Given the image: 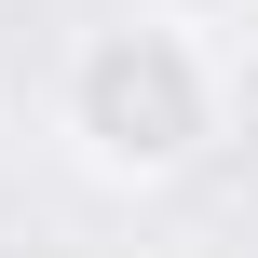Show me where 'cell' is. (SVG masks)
<instances>
[{
  "label": "cell",
  "mask_w": 258,
  "mask_h": 258,
  "mask_svg": "<svg viewBox=\"0 0 258 258\" xmlns=\"http://www.w3.org/2000/svg\"><path fill=\"white\" fill-rule=\"evenodd\" d=\"M54 122L95 177H190L218 150V54L204 27L177 14H122V27H82L68 41V82H54Z\"/></svg>",
  "instance_id": "6da1fadb"
},
{
  "label": "cell",
  "mask_w": 258,
  "mask_h": 258,
  "mask_svg": "<svg viewBox=\"0 0 258 258\" xmlns=\"http://www.w3.org/2000/svg\"><path fill=\"white\" fill-rule=\"evenodd\" d=\"M163 14H177V27H231V0H163Z\"/></svg>",
  "instance_id": "7a4b0ae2"
},
{
  "label": "cell",
  "mask_w": 258,
  "mask_h": 258,
  "mask_svg": "<svg viewBox=\"0 0 258 258\" xmlns=\"http://www.w3.org/2000/svg\"><path fill=\"white\" fill-rule=\"evenodd\" d=\"M231 27H258V0H231Z\"/></svg>",
  "instance_id": "3957f363"
}]
</instances>
